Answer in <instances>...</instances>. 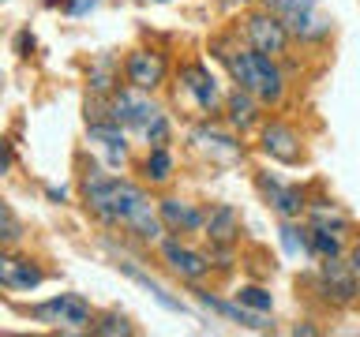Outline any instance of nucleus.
<instances>
[{
    "instance_id": "1",
    "label": "nucleus",
    "mask_w": 360,
    "mask_h": 337,
    "mask_svg": "<svg viewBox=\"0 0 360 337\" xmlns=\"http://www.w3.org/2000/svg\"><path fill=\"white\" fill-rule=\"evenodd\" d=\"M210 56L225 67L233 86L248 90L263 101L266 109H281L285 105V94H289V79H285V67L274 56L252 49L248 41H236L233 34H221V38H210Z\"/></svg>"
},
{
    "instance_id": "2",
    "label": "nucleus",
    "mask_w": 360,
    "mask_h": 337,
    "mask_svg": "<svg viewBox=\"0 0 360 337\" xmlns=\"http://www.w3.org/2000/svg\"><path fill=\"white\" fill-rule=\"evenodd\" d=\"M79 199H83L86 213L98 225H105V229H128L131 213L150 195H146L143 184H135L128 176L105 173L101 165H86L83 176H79Z\"/></svg>"
},
{
    "instance_id": "3",
    "label": "nucleus",
    "mask_w": 360,
    "mask_h": 337,
    "mask_svg": "<svg viewBox=\"0 0 360 337\" xmlns=\"http://www.w3.org/2000/svg\"><path fill=\"white\" fill-rule=\"evenodd\" d=\"M308 285L311 296L330 311H345L360 300V274L349 266V258H319Z\"/></svg>"
},
{
    "instance_id": "4",
    "label": "nucleus",
    "mask_w": 360,
    "mask_h": 337,
    "mask_svg": "<svg viewBox=\"0 0 360 337\" xmlns=\"http://www.w3.org/2000/svg\"><path fill=\"white\" fill-rule=\"evenodd\" d=\"M34 322L49 326V330H60V333H90L94 330V308H90L86 296H79V292H56V296L34 303L27 311Z\"/></svg>"
},
{
    "instance_id": "5",
    "label": "nucleus",
    "mask_w": 360,
    "mask_h": 337,
    "mask_svg": "<svg viewBox=\"0 0 360 337\" xmlns=\"http://www.w3.org/2000/svg\"><path fill=\"white\" fill-rule=\"evenodd\" d=\"M263 4L285 19L292 41L300 45H323L334 30V19L319 8V0H263Z\"/></svg>"
},
{
    "instance_id": "6",
    "label": "nucleus",
    "mask_w": 360,
    "mask_h": 337,
    "mask_svg": "<svg viewBox=\"0 0 360 337\" xmlns=\"http://www.w3.org/2000/svg\"><path fill=\"white\" fill-rule=\"evenodd\" d=\"M188 143L195 146L202 157H210L214 165H233L248 154L244 135L236 128H229V124H218L214 117H202L195 128L188 131Z\"/></svg>"
},
{
    "instance_id": "7",
    "label": "nucleus",
    "mask_w": 360,
    "mask_h": 337,
    "mask_svg": "<svg viewBox=\"0 0 360 337\" xmlns=\"http://www.w3.org/2000/svg\"><path fill=\"white\" fill-rule=\"evenodd\" d=\"M176 83L191 98V105H195L199 117H218V112L225 109L221 79L214 75V67L207 60H184L176 67Z\"/></svg>"
},
{
    "instance_id": "8",
    "label": "nucleus",
    "mask_w": 360,
    "mask_h": 337,
    "mask_svg": "<svg viewBox=\"0 0 360 337\" xmlns=\"http://www.w3.org/2000/svg\"><path fill=\"white\" fill-rule=\"evenodd\" d=\"M158 258L162 266L184 285H202V281L214 277V258L210 251H199V247L184 244V236H165L158 244Z\"/></svg>"
},
{
    "instance_id": "9",
    "label": "nucleus",
    "mask_w": 360,
    "mask_h": 337,
    "mask_svg": "<svg viewBox=\"0 0 360 337\" xmlns=\"http://www.w3.org/2000/svg\"><path fill=\"white\" fill-rule=\"evenodd\" d=\"M240 27H244V41L252 45V49L274 56V60H285V56H289L292 34H289V27H285V19H281L278 11H270L266 4L255 8V11H248Z\"/></svg>"
},
{
    "instance_id": "10",
    "label": "nucleus",
    "mask_w": 360,
    "mask_h": 337,
    "mask_svg": "<svg viewBox=\"0 0 360 337\" xmlns=\"http://www.w3.org/2000/svg\"><path fill=\"white\" fill-rule=\"evenodd\" d=\"M259 154L270 157L274 165H300L304 157H308V146H304V135L292 128L289 120L281 117H270L263 120V128H259Z\"/></svg>"
},
{
    "instance_id": "11",
    "label": "nucleus",
    "mask_w": 360,
    "mask_h": 337,
    "mask_svg": "<svg viewBox=\"0 0 360 337\" xmlns=\"http://www.w3.org/2000/svg\"><path fill=\"white\" fill-rule=\"evenodd\" d=\"M169 72H173V64H169L165 49H154V45H139L124 56V83L146 90V94H158L169 83Z\"/></svg>"
},
{
    "instance_id": "12",
    "label": "nucleus",
    "mask_w": 360,
    "mask_h": 337,
    "mask_svg": "<svg viewBox=\"0 0 360 337\" xmlns=\"http://www.w3.org/2000/svg\"><path fill=\"white\" fill-rule=\"evenodd\" d=\"M188 289H191V300H195L202 311L218 315V319H225V322H236L240 330H255V333H270V330H274V319H270L266 311L244 308L236 296L225 300V296H218V292H210V289H202V285H188Z\"/></svg>"
},
{
    "instance_id": "13",
    "label": "nucleus",
    "mask_w": 360,
    "mask_h": 337,
    "mask_svg": "<svg viewBox=\"0 0 360 337\" xmlns=\"http://www.w3.org/2000/svg\"><path fill=\"white\" fill-rule=\"evenodd\" d=\"M255 191L263 195V202L270 210H274V218L278 221H285V218H304L308 213V187H300V184H285L281 176L274 173H255Z\"/></svg>"
},
{
    "instance_id": "14",
    "label": "nucleus",
    "mask_w": 360,
    "mask_h": 337,
    "mask_svg": "<svg viewBox=\"0 0 360 337\" xmlns=\"http://www.w3.org/2000/svg\"><path fill=\"white\" fill-rule=\"evenodd\" d=\"M109 112H112V120H117L120 128L143 135L146 128H150V120L158 117V112H162V105L154 101V94H146V90L124 83L117 94L109 98Z\"/></svg>"
},
{
    "instance_id": "15",
    "label": "nucleus",
    "mask_w": 360,
    "mask_h": 337,
    "mask_svg": "<svg viewBox=\"0 0 360 337\" xmlns=\"http://www.w3.org/2000/svg\"><path fill=\"white\" fill-rule=\"evenodd\" d=\"M45 277L49 274H45V266L34 255H19L15 247H4V255H0V285L8 292H34Z\"/></svg>"
},
{
    "instance_id": "16",
    "label": "nucleus",
    "mask_w": 360,
    "mask_h": 337,
    "mask_svg": "<svg viewBox=\"0 0 360 337\" xmlns=\"http://www.w3.org/2000/svg\"><path fill=\"white\" fill-rule=\"evenodd\" d=\"M158 213H162L169 236H191V232H202L207 229V213L199 202L191 199H180V195H162L158 199Z\"/></svg>"
},
{
    "instance_id": "17",
    "label": "nucleus",
    "mask_w": 360,
    "mask_h": 337,
    "mask_svg": "<svg viewBox=\"0 0 360 337\" xmlns=\"http://www.w3.org/2000/svg\"><path fill=\"white\" fill-rule=\"evenodd\" d=\"M263 101H259L255 94H248V90H240V86H233L229 94H225V124H229V128H236L240 135H248V131H259L263 128Z\"/></svg>"
},
{
    "instance_id": "18",
    "label": "nucleus",
    "mask_w": 360,
    "mask_h": 337,
    "mask_svg": "<svg viewBox=\"0 0 360 337\" xmlns=\"http://www.w3.org/2000/svg\"><path fill=\"white\" fill-rule=\"evenodd\" d=\"M86 139L101 146L109 165L128 161V128H120L117 120H86Z\"/></svg>"
},
{
    "instance_id": "19",
    "label": "nucleus",
    "mask_w": 360,
    "mask_h": 337,
    "mask_svg": "<svg viewBox=\"0 0 360 337\" xmlns=\"http://www.w3.org/2000/svg\"><path fill=\"white\" fill-rule=\"evenodd\" d=\"M304 221L311 225V229H326V232H338V236H353V218L342 210V202L326 199V195H311L308 199V213H304Z\"/></svg>"
},
{
    "instance_id": "20",
    "label": "nucleus",
    "mask_w": 360,
    "mask_h": 337,
    "mask_svg": "<svg viewBox=\"0 0 360 337\" xmlns=\"http://www.w3.org/2000/svg\"><path fill=\"white\" fill-rule=\"evenodd\" d=\"M202 236L210 240V247H236L240 244V213H236V206H229V202L210 206Z\"/></svg>"
},
{
    "instance_id": "21",
    "label": "nucleus",
    "mask_w": 360,
    "mask_h": 337,
    "mask_svg": "<svg viewBox=\"0 0 360 337\" xmlns=\"http://www.w3.org/2000/svg\"><path fill=\"white\" fill-rule=\"evenodd\" d=\"M112 266H117L120 274L131 281V285H139V289H146V292H150V296H154L158 303H162L165 311H173V315H188V303L180 300V296H173V292H169L165 285H158V281H154L150 274H146L143 266H135L131 258H117V263H112Z\"/></svg>"
},
{
    "instance_id": "22",
    "label": "nucleus",
    "mask_w": 360,
    "mask_h": 337,
    "mask_svg": "<svg viewBox=\"0 0 360 337\" xmlns=\"http://www.w3.org/2000/svg\"><path fill=\"white\" fill-rule=\"evenodd\" d=\"M120 75H124V64H117L112 56H98V60L86 67V90L94 98H112L124 86Z\"/></svg>"
},
{
    "instance_id": "23",
    "label": "nucleus",
    "mask_w": 360,
    "mask_h": 337,
    "mask_svg": "<svg viewBox=\"0 0 360 337\" xmlns=\"http://www.w3.org/2000/svg\"><path fill=\"white\" fill-rule=\"evenodd\" d=\"M143 180L150 187H165L169 180H173V168H176V161H173V150L169 146H146V157H143Z\"/></svg>"
},
{
    "instance_id": "24",
    "label": "nucleus",
    "mask_w": 360,
    "mask_h": 337,
    "mask_svg": "<svg viewBox=\"0 0 360 337\" xmlns=\"http://www.w3.org/2000/svg\"><path fill=\"white\" fill-rule=\"evenodd\" d=\"M278 240L281 247H285V255L292 258H311V232H308V221L300 225V218H285L278 221Z\"/></svg>"
},
{
    "instance_id": "25",
    "label": "nucleus",
    "mask_w": 360,
    "mask_h": 337,
    "mask_svg": "<svg viewBox=\"0 0 360 337\" xmlns=\"http://www.w3.org/2000/svg\"><path fill=\"white\" fill-rule=\"evenodd\" d=\"M308 232H311V258L315 263H319V258H345V251H349L345 236L326 232V229H311V225H308Z\"/></svg>"
},
{
    "instance_id": "26",
    "label": "nucleus",
    "mask_w": 360,
    "mask_h": 337,
    "mask_svg": "<svg viewBox=\"0 0 360 337\" xmlns=\"http://www.w3.org/2000/svg\"><path fill=\"white\" fill-rule=\"evenodd\" d=\"M94 337H131L135 333V326L128 315H120V311H109V315H98L94 319V330H90Z\"/></svg>"
},
{
    "instance_id": "27",
    "label": "nucleus",
    "mask_w": 360,
    "mask_h": 337,
    "mask_svg": "<svg viewBox=\"0 0 360 337\" xmlns=\"http://www.w3.org/2000/svg\"><path fill=\"white\" fill-rule=\"evenodd\" d=\"M233 296L240 300L244 308H252V311H266V315L274 311V296H270L263 285H240V289L233 292Z\"/></svg>"
},
{
    "instance_id": "28",
    "label": "nucleus",
    "mask_w": 360,
    "mask_h": 337,
    "mask_svg": "<svg viewBox=\"0 0 360 337\" xmlns=\"http://www.w3.org/2000/svg\"><path fill=\"white\" fill-rule=\"evenodd\" d=\"M143 143L146 146H169V143H173V120H169L165 109L158 112V117L150 120V128L143 131Z\"/></svg>"
},
{
    "instance_id": "29",
    "label": "nucleus",
    "mask_w": 360,
    "mask_h": 337,
    "mask_svg": "<svg viewBox=\"0 0 360 337\" xmlns=\"http://www.w3.org/2000/svg\"><path fill=\"white\" fill-rule=\"evenodd\" d=\"M19 236H22V225L15 218V210L4 202V206H0V240H4V247H15Z\"/></svg>"
},
{
    "instance_id": "30",
    "label": "nucleus",
    "mask_w": 360,
    "mask_h": 337,
    "mask_svg": "<svg viewBox=\"0 0 360 337\" xmlns=\"http://www.w3.org/2000/svg\"><path fill=\"white\" fill-rule=\"evenodd\" d=\"M45 8H60L64 15H72V19H83V15H90L101 0H41Z\"/></svg>"
},
{
    "instance_id": "31",
    "label": "nucleus",
    "mask_w": 360,
    "mask_h": 337,
    "mask_svg": "<svg viewBox=\"0 0 360 337\" xmlns=\"http://www.w3.org/2000/svg\"><path fill=\"white\" fill-rule=\"evenodd\" d=\"M34 49H38V38H34L30 30H19V34H15V53H19V56H30Z\"/></svg>"
},
{
    "instance_id": "32",
    "label": "nucleus",
    "mask_w": 360,
    "mask_h": 337,
    "mask_svg": "<svg viewBox=\"0 0 360 337\" xmlns=\"http://www.w3.org/2000/svg\"><path fill=\"white\" fill-rule=\"evenodd\" d=\"M345 258H349V266H353L356 274H360V236H356V240H349V251H345Z\"/></svg>"
},
{
    "instance_id": "33",
    "label": "nucleus",
    "mask_w": 360,
    "mask_h": 337,
    "mask_svg": "<svg viewBox=\"0 0 360 337\" xmlns=\"http://www.w3.org/2000/svg\"><path fill=\"white\" fill-rule=\"evenodd\" d=\"M45 199H49L53 206H64V202H68V191H64V187H53V184H49V187H45Z\"/></svg>"
},
{
    "instance_id": "34",
    "label": "nucleus",
    "mask_w": 360,
    "mask_h": 337,
    "mask_svg": "<svg viewBox=\"0 0 360 337\" xmlns=\"http://www.w3.org/2000/svg\"><path fill=\"white\" fill-rule=\"evenodd\" d=\"M15 168V143L4 139V173H11Z\"/></svg>"
},
{
    "instance_id": "35",
    "label": "nucleus",
    "mask_w": 360,
    "mask_h": 337,
    "mask_svg": "<svg viewBox=\"0 0 360 337\" xmlns=\"http://www.w3.org/2000/svg\"><path fill=\"white\" fill-rule=\"evenodd\" d=\"M150 4H169V0H150Z\"/></svg>"
},
{
    "instance_id": "36",
    "label": "nucleus",
    "mask_w": 360,
    "mask_h": 337,
    "mask_svg": "<svg viewBox=\"0 0 360 337\" xmlns=\"http://www.w3.org/2000/svg\"><path fill=\"white\" fill-rule=\"evenodd\" d=\"M240 4H248V0H240Z\"/></svg>"
}]
</instances>
